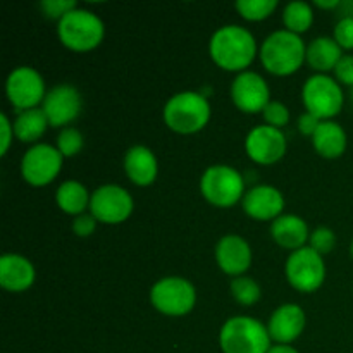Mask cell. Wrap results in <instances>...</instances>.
<instances>
[{
    "mask_svg": "<svg viewBox=\"0 0 353 353\" xmlns=\"http://www.w3.org/2000/svg\"><path fill=\"white\" fill-rule=\"evenodd\" d=\"M347 133L334 121H323L312 137L314 150L324 159H338L347 150Z\"/></svg>",
    "mask_w": 353,
    "mask_h": 353,
    "instance_id": "obj_23",
    "label": "cell"
},
{
    "mask_svg": "<svg viewBox=\"0 0 353 353\" xmlns=\"http://www.w3.org/2000/svg\"><path fill=\"white\" fill-rule=\"evenodd\" d=\"M216 262L228 276H243L252 265L250 245L238 234H226L216 245Z\"/></svg>",
    "mask_w": 353,
    "mask_h": 353,
    "instance_id": "obj_16",
    "label": "cell"
},
{
    "mask_svg": "<svg viewBox=\"0 0 353 353\" xmlns=\"http://www.w3.org/2000/svg\"><path fill=\"white\" fill-rule=\"evenodd\" d=\"M323 123V121L317 119L316 116H312L310 112H305L302 114V116L299 117V130L300 133L305 134V137H314V133L317 131V128H319V124Z\"/></svg>",
    "mask_w": 353,
    "mask_h": 353,
    "instance_id": "obj_36",
    "label": "cell"
},
{
    "mask_svg": "<svg viewBox=\"0 0 353 353\" xmlns=\"http://www.w3.org/2000/svg\"><path fill=\"white\" fill-rule=\"evenodd\" d=\"M231 100L245 114L264 112L271 102V90L261 74L245 71L240 72L231 85Z\"/></svg>",
    "mask_w": 353,
    "mask_h": 353,
    "instance_id": "obj_14",
    "label": "cell"
},
{
    "mask_svg": "<svg viewBox=\"0 0 353 353\" xmlns=\"http://www.w3.org/2000/svg\"><path fill=\"white\" fill-rule=\"evenodd\" d=\"M350 254H352V259H353V241H352V247H350Z\"/></svg>",
    "mask_w": 353,
    "mask_h": 353,
    "instance_id": "obj_41",
    "label": "cell"
},
{
    "mask_svg": "<svg viewBox=\"0 0 353 353\" xmlns=\"http://www.w3.org/2000/svg\"><path fill=\"white\" fill-rule=\"evenodd\" d=\"M83 143H85L83 134L79 133V130L71 126L64 128L57 137V148L62 157H74L83 148Z\"/></svg>",
    "mask_w": 353,
    "mask_h": 353,
    "instance_id": "obj_29",
    "label": "cell"
},
{
    "mask_svg": "<svg viewBox=\"0 0 353 353\" xmlns=\"http://www.w3.org/2000/svg\"><path fill=\"white\" fill-rule=\"evenodd\" d=\"M285 274L290 285L300 293H314L326 279V264L323 255L310 247H303L290 254L285 265Z\"/></svg>",
    "mask_w": 353,
    "mask_h": 353,
    "instance_id": "obj_9",
    "label": "cell"
},
{
    "mask_svg": "<svg viewBox=\"0 0 353 353\" xmlns=\"http://www.w3.org/2000/svg\"><path fill=\"white\" fill-rule=\"evenodd\" d=\"M305 310L295 303H285L272 312L268 331L272 341L279 345H290L305 330Z\"/></svg>",
    "mask_w": 353,
    "mask_h": 353,
    "instance_id": "obj_18",
    "label": "cell"
},
{
    "mask_svg": "<svg viewBox=\"0 0 353 353\" xmlns=\"http://www.w3.org/2000/svg\"><path fill=\"white\" fill-rule=\"evenodd\" d=\"M231 295L240 305L252 307L261 300L262 292L255 279L248 278V276H238L231 281Z\"/></svg>",
    "mask_w": 353,
    "mask_h": 353,
    "instance_id": "obj_27",
    "label": "cell"
},
{
    "mask_svg": "<svg viewBox=\"0 0 353 353\" xmlns=\"http://www.w3.org/2000/svg\"><path fill=\"white\" fill-rule=\"evenodd\" d=\"M134 202L128 190L117 185H103L92 193L90 214L102 224H121L133 214Z\"/></svg>",
    "mask_w": 353,
    "mask_h": 353,
    "instance_id": "obj_12",
    "label": "cell"
},
{
    "mask_svg": "<svg viewBox=\"0 0 353 353\" xmlns=\"http://www.w3.org/2000/svg\"><path fill=\"white\" fill-rule=\"evenodd\" d=\"M37 272L30 259L17 254L0 257V285L10 293H23L33 286Z\"/></svg>",
    "mask_w": 353,
    "mask_h": 353,
    "instance_id": "obj_19",
    "label": "cell"
},
{
    "mask_svg": "<svg viewBox=\"0 0 353 353\" xmlns=\"http://www.w3.org/2000/svg\"><path fill=\"white\" fill-rule=\"evenodd\" d=\"M333 38L343 50H353V19L338 21Z\"/></svg>",
    "mask_w": 353,
    "mask_h": 353,
    "instance_id": "obj_33",
    "label": "cell"
},
{
    "mask_svg": "<svg viewBox=\"0 0 353 353\" xmlns=\"http://www.w3.org/2000/svg\"><path fill=\"white\" fill-rule=\"evenodd\" d=\"M259 57L268 72L274 76H290L295 74L303 62H307V47L299 34L279 30L262 41Z\"/></svg>",
    "mask_w": 353,
    "mask_h": 353,
    "instance_id": "obj_2",
    "label": "cell"
},
{
    "mask_svg": "<svg viewBox=\"0 0 353 353\" xmlns=\"http://www.w3.org/2000/svg\"><path fill=\"white\" fill-rule=\"evenodd\" d=\"M314 23V10L307 2H290L283 10V24L290 33L302 34L310 30Z\"/></svg>",
    "mask_w": 353,
    "mask_h": 353,
    "instance_id": "obj_26",
    "label": "cell"
},
{
    "mask_svg": "<svg viewBox=\"0 0 353 353\" xmlns=\"http://www.w3.org/2000/svg\"><path fill=\"white\" fill-rule=\"evenodd\" d=\"M271 341L268 326L248 316L231 317L219 333L223 353H268Z\"/></svg>",
    "mask_w": 353,
    "mask_h": 353,
    "instance_id": "obj_4",
    "label": "cell"
},
{
    "mask_svg": "<svg viewBox=\"0 0 353 353\" xmlns=\"http://www.w3.org/2000/svg\"><path fill=\"white\" fill-rule=\"evenodd\" d=\"M210 121V103L199 92H181L172 95L164 105V123L179 134L202 131Z\"/></svg>",
    "mask_w": 353,
    "mask_h": 353,
    "instance_id": "obj_3",
    "label": "cell"
},
{
    "mask_svg": "<svg viewBox=\"0 0 353 353\" xmlns=\"http://www.w3.org/2000/svg\"><path fill=\"white\" fill-rule=\"evenodd\" d=\"M268 353H299V352H296L295 348L292 347V345H279V343H276V345H272L271 348H269Z\"/></svg>",
    "mask_w": 353,
    "mask_h": 353,
    "instance_id": "obj_39",
    "label": "cell"
},
{
    "mask_svg": "<svg viewBox=\"0 0 353 353\" xmlns=\"http://www.w3.org/2000/svg\"><path fill=\"white\" fill-rule=\"evenodd\" d=\"M240 16L247 21H264L278 9V0H238L234 3Z\"/></svg>",
    "mask_w": 353,
    "mask_h": 353,
    "instance_id": "obj_28",
    "label": "cell"
},
{
    "mask_svg": "<svg viewBox=\"0 0 353 353\" xmlns=\"http://www.w3.org/2000/svg\"><path fill=\"white\" fill-rule=\"evenodd\" d=\"M341 57L343 48L334 38L319 37L307 47V64L316 71V74H327L330 71H334Z\"/></svg>",
    "mask_w": 353,
    "mask_h": 353,
    "instance_id": "obj_22",
    "label": "cell"
},
{
    "mask_svg": "<svg viewBox=\"0 0 353 353\" xmlns=\"http://www.w3.org/2000/svg\"><path fill=\"white\" fill-rule=\"evenodd\" d=\"M257 52L261 50L254 34L238 24L219 28L209 41V54L214 64L230 72H245Z\"/></svg>",
    "mask_w": 353,
    "mask_h": 353,
    "instance_id": "obj_1",
    "label": "cell"
},
{
    "mask_svg": "<svg viewBox=\"0 0 353 353\" xmlns=\"http://www.w3.org/2000/svg\"><path fill=\"white\" fill-rule=\"evenodd\" d=\"M64 157L57 147L37 143L21 159V174L31 186H47L54 181L62 169Z\"/></svg>",
    "mask_w": 353,
    "mask_h": 353,
    "instance_id": "obj_11",
    "label": "cell"
},
{
    "mask_svg": "<svg viewBox=\"0 0 353 353\" xmlns=\"http://www.w3.org/2000/svg\"><path fill=\"white\" fill-rule=\"evenodd\" d=\"M150 302L161 314L169 317L186 316L196 303V290L188 279L171 276L155 283L150 290Z\"/></svg>",
    "mask_w": 353,
    "mask_h": 353,
    "instance_id": "obj_8",
    "label": "cell"
},
{
    "mask_svg": "<svg viewBox=\"0 0 353 353\" xmlns=\"http://www.w3.org/2000/svg\"><path fill=\"white\" fill-rule=\"evenodd\" d=\"M76 7H78V3H76L74 0H43V2L40 3V9L43 10L45 16H47L48 19L57 21H61L65 14L74 10Z\"/></svg>",
    "mask_w": 353,
    "mask_h": 353,
    "instance_id": "obj_32",
    "label": "cell"
},
{
    "mask_svg": "<svg viewBox=\"0 0 353 353\" xmlns=\"http://www.w3.org/2000/svg\"><path fill=\"white\" fill-rule=\"evenodd\" d=\"M262 116H264V121L268 126L278 128V130H281V128H285L286 124L290 123L288 107L281 102H274V100H271V102L268 103V107L264 109Z\"/></svg>",
    "mask_w": 353,
    "mask_h": 353,
    "instance_id": "obj_31",
    "label": "cell"
},
{
    "mask_svg": "<svg viewBox=\"0 0 353 353\" xmlns=\"http://www.w3.org/2000/svg\"><path fill=\"white\" fill-rule=\"evenodd\" d=\"M6 93L17 112L38 109V105L43 103L47 97L43 78L37 69L30 65H21L10 72L6 81Z\"/></svg>",
    "mask_w": 353,
    "mask_h": 353,
    "instance_id": "obj_10",
    "label": "cell"
},
{
    "mask_svg": "<svg viewBox=\"0 0 353 353\" xmlns=\"http://www.w3.org/2000/svg\"><path fill=\"white\" fill-rule=\"evenodd\" d=\"M0 128H2V152H0V154L6 155L10 147V141H12L14 138V126L10 124L9 117H7L6 114L0 116Z\"/></svg>",
    "mask_w": 353,
    "mask_h": 353,
    "instance_id": "obj_37",
    "label": "cell"
},
{
    "mask_svg": "<svg viewBox=\"0 0 353 353\" xmlns=\"http://www.w3.org/2000/svg\"><path fill=\"white\" fill-rule=\"evenodd\" d=\"M245 214L255 221H274L285 209V196L278 188L269 185L254 186L241 200Z\"/></svg>",
    "mask_w": 353,
    "mask_h": 353,
    "instance_id": "obj_17",
    "label": "cell"
},
{
    "mask_svg": "<svg viewBox=\"0 0 353 353\" xmlns=\"http://www.w3.org/2000/svg\"><path fill=\"white\" fill-rule=\"evenodd\" d=\"M124 172L137 186H150L159 172L157 157L143 145H134L124 155Z\"/></svg>",
    "mask_w": 353,
    "mask_h": 353,
    "instance_id": "obj_20",
    "label": "cell"
},
{
    "mask_svg": "<svg viewBox=\"0 0 353 353\" xmlns=\"http://www.w3.org/2000/svg\"><path fill=\"white\" fill-rule=\"evenodd\" d=\"M97 223H99V221H97L92 214H81V216L76 217L74 223H72V231H74L76 236L88 238L90 234H93V231H95Z\"/></svg>",
    "mask_w": 353,
    "mask_h": 353,
    "instance_id": "obj_35",
    "label": "cell"
},
{
    "mask_svg": "<svg viewBox=\"0 0 353 353\" xmlns=\"http://www.w3.org/2000/svg\"><path fill=\"white\" fill-rule=\"evenodd\" d=\"M340 0H327V2H323V0H316V6L319 9H338L340 7Z\"/></svg>",
    "mask_w": 353,
    "mask_h": 353,
    "instance_id": "obj_40",
    "label": "cell"
},
{
    "mask_svg": "<svg viewBox=\"0 0 353 353\" xmlns=\"http://www.w3.org/2000/svg\"><path fill=\"white\" fill-rule=\"evenodd\" d=\"M59 40L72 52H90L102 43L105 26L97 14L88 9H79L65 14L57 24Z\"/></svg>",
    "mask_w": 353,
    "mask_h": 353,
    "instance_id": "obj_5",
    "label": "cell"
},
{
    "mask_svg": "<svg viewBox=\"0 0 353 353\" xmlns=\"http://www.w3.org/2000/svg\"><path fill=\"white\" fill-rule=\"evenodd\" d=\"M90 200H92V195L88 193L86 186L74 179L62 183L55 193V202H57L59 209L69 216L78 217L85 214V210L90 209Z\"/></svg>",
    "mask_w": 353,
    "mask_h": 353,
    "instance_id": "obj_24",
    "label": "cell"
},
{
    "mask_svg": "<svg viewBox=\"0 0 353 353\" xmlns=\"http://www.w3.org/2000/svg\"><path fill=\"white\" fill-rule=\"evenodd\" d=\"M81 95L72 85H59L47 92L41 110L52 128H68L81 114Z\"/></svg>",
    "mask_w": 353,
    "mask_h": 353,
    "instance_id": "obj_15",
    "label": "cell"
},
{
    "mask_svg": "<svg viewBox=\"0 0 353 353\" xmlns=\"http://www.w3.org/2000/svg\"><path fill=\"white\" fill-rule=\"evenodd\" d=\"M334 245H336V234L330 228H317V230L310 233L309 247L316 250L319 255L330 254L334 248Z\"/></svg>",
    "mask_w": 353,
    "mask_h": 353,
    "instance_id": "obj_30",
    "label": "cell"
},
{
    "mask_svg": "<svg viewBox=\"0 0 353 353\" xmlns=\"http://www.w3.org/2000/svg\"><path fill=\"white\" fill-rule=\"evenodd\" d=\"M302 100L307 112L319 121H333L343 109V90L334 78L327 74H314L302 88Z\"/></svg>",
    "mask_w": 353,
    "mask_h": 353,
    "instance_id": "obj_7",
    "label": "cell"
},
{
    "mask_svg": "<svg viewBox=\"0 0 353 353\" xmlns=\"http://www.w3.org/2000/svg\"><path fill=\"white\" fill-rule=\"evenodd\" d=\"M12 126L14 137L17 140L23 141V143H34V141H38L43 137L50 124H48V119L43 110L38 107V109L23 110V112L17 114Z\"/></svg>",
    "mask_w": 353,
    "mask_h": 353,
    "instance_id": "obj_25",
    "label": "cell"
},
{
    "mask_svg": "<svg viewBox=\"0 0 353 353\" xmlns=\"http://www.w3.org/2000/svg\"><path fill=\"white\" fill-rule=\"evenodd\" d=\"M350 97H352V102H353V88L350 90Z\"/></svg>",
    "mask_w": 353,
    "mask_h": 353,
    "instance_id": "obj_42",
    "label": "cell"
},
{
    "mask_svg": "<svg viewBox=\"0 0 353 353\" xmlns=\"http://www.w3.org/2000/svg\"><path fill=\"white\" fill-rule=\"evenodd\" d=\"M338 10H340V19H353V0L341 2Z\"/></svg>",
    "mask_w": 353,
    "mask_h": 353,
    "instance_id": "obj_38",
    "label": "cell"
},
{
    "mask_svg": "<svg viewBox=\"0 0 353 353\" xmlns=\"http://www.w3.org/2000/svg\"><path fill=\"white\" fill-rule=\"evenodd\" d=\"M286 137L278 128L262 126L254 128L245 138V152L248 157L261 165H271L281 161L286 154Z\"/></svg>",
    "mask_w": 353,
    "mask_h": 353,
    "instance_id": "obj_13",
    "label": "cell"
},
{
    "mask_svg": "<svg viewBox=\"0 0 353 353\" xmlns=\"http://www.w3.org/2000/svg\"><path fill=\"white\" fill-rule=\"evenodd\" d=\"M334 76L340 85L353 88V55H343L334 68Z\"/></svg>",
    "mask_w": 353,
    "mask_h": 353,
    "instance_id": "obj_34",
    "label": "cell"
},
{
    "mask_svg": "<svg viewBox=\"0 0 353 353\" xmlns=\"http://www.w3.org/2000/svg\"><path fill=\"white\" fill-rule=\"evenodd\" d=\"M200 192L203 199L214 207L230 209L243 200L245 178L231 165H210L200 179Z\"/></svg>",
    "mask_w": 353,
    "mask_h": 353,
    "instance_id": "obj_6",
    "label": "cell"
},
{
    "mask_svg": "<svg viewBox=\"0 0 353 353\" xmlns=\"http://www.w3.org/2000/svg\"><path fill=\"white\" fill-rule=\"evenodd\" d=\"M271 236L276 243L286 250H300L309 241L310 233L305 221L299 216H279L271 224Z\"/></svg>",
    "mask_w": 353,
    "mask_h": 353,
    "instance_id": "obj_21",
    "label": "cell"
}]
</instances>
